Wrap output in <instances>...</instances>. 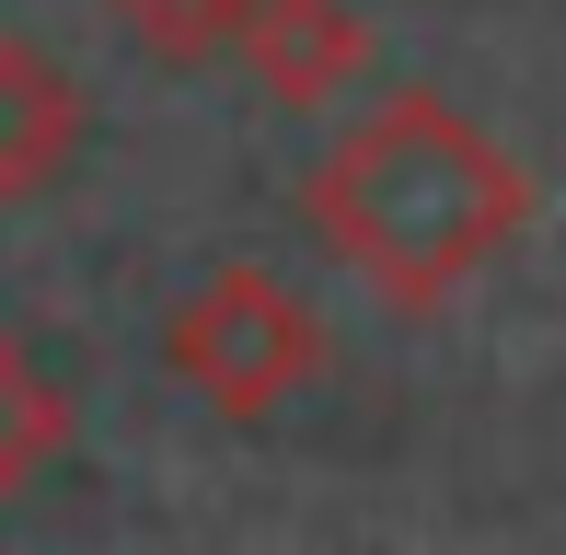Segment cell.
Here are the masks:
<instances>
[{"label":"cell","instance_id":"3","mask_svg":"<svg viewBox=\"0 0 566 555\" xmlns=\"http://www.w3.org/2000/svg\"><path fill=\"white\" fill-rule=\"evenodd\" d=\"M93 139V105L35 35H0V209H35L46 186H70Z\"/></svg>","mask_w":566,"mask_h":555},{"label":"cell","instance_id":"5","mask_svg":"<svg viewBox=\"0 0 566 555\" xmlns=\"http://www.w3.org/2000/svg\"><path fill=\"white\" fill-rule=\"evenodd\" d=\"M243 12L254 0H116V23L150 46L163 70H209V59H231L243 46Z\"/></svg>","mask_w":566,"mask_h":555},{"label":"cell","instance_id":"6","mask_svg":"<svg viewBox=\"0 0 566 555\" xmlns=\"http://www.w3.org/2000/svg\"><path fill=\"white\" fill-rule=\"evenodd\" d=\"M70 440V417H59V394L35 383V359L23 347H0V498L23 486V474L46 463V451Z\"/></svg>","mask_w":566,"mask_h":555},{"label":"cell","instance_id":"2","mask_svg":"<svg viewBox=\"0 0 566 555\" xmlns=\"http://www.w3.org/2000/svg\"><path fill=\"white\" fill-rule=\"evenodd\" d=\"M163 370H174L209 417L254 428V417L290 406L301 383H324V313H313L277 266H243V255H231V266H209L186 301H174Z\"/></svg>","mask_w":566,"mask_h":555},{"label":"cell","instance_id":"4","mask_svg":"<svg viewBox=\"0 0 566 555\" xmlns=\"http://www.w3.org/2000/svg\"><path fill=\"white\" fill-rule=\"evenodd\" d=\"M231 59L254 70L266 105H336L347 82H370V23L347 0H254Z\"/></svg>","mask_w":566,"mask_h":555},{"label":"cell","instance_id":"1","mask_svg":"<svg viewBox=\"0 0 566 555\" xmlns=\"http://www.w3.org/2000/svg\"><path fill=\"white\" fill-rule=\"evenodd\" d=\"M301 209H313V243L347 278H370L394 313H440L462 278H485L532 232V174L451 93L405 82L324 139V163L301 174Z\"/></svg>","mask_w":566,"mask_h":555}]
</instances>
